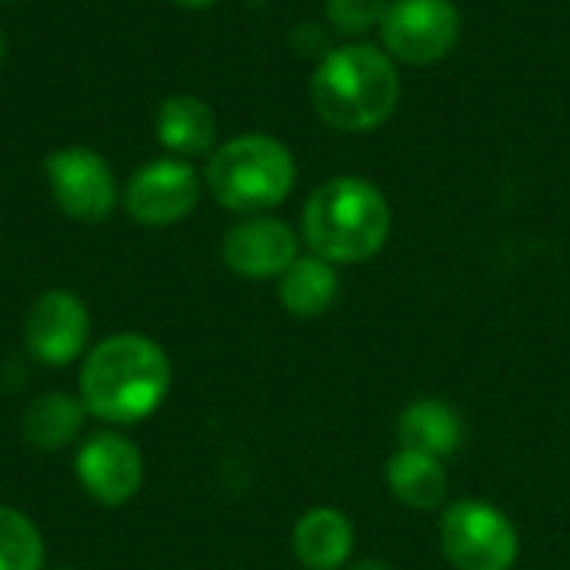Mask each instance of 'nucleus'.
<instances>
[{
    "mask_svg": "<svg viewBox=\"0 0 570 570\" xmlns=\"http://www.w3.org/2000/svg\"><path fill=\"white\" fill-rule=\"evenodd\" d=\"M170 391V361L144 334H114L100 341L80 367V404L110 424L147 421Z\"/></svg>",
    "mask_w": 570,
    "mask_h": 570,
    "instance_id": "nucleus-1",
    "label": "nucleus"
},
{
    "mask_svg": "<svg viewBox=\"0 0 570 570\" xmlns=\"http://www.w3.org/2000/svg\"><path fill=\"white\" fill-rule=\"evenodd\" d=\"M397 100V63L384 47L364 40L327 50L311 77V104L317 117L341 134H367L381 127Z\"/></svg>",
    "mask_w": 570,
    "mask_h": 570,
    "instance_id": "nucleus-2",
    "label": "nucleus"
},
{
    "mask_svg": "<svg viewBox=\"0 0 570 570\" xmlns=\"http://www.w3.org/2000/svg\"><path fill=\"white\" fill-rule=\"evenodd\" d=\"M301 227L311 254L331 264H364L391 237V204L364 177H331L307 197Z\"/></svg>",
    "mask_w": 570,
    "mask_h": 570,
    "instance_id": "nucleus-3",
    "label": "nucleus"
},
{
    "mask_svg": "<svg viewBox=\"0 0 570 570\" xmlns=\"http://www.w3.org/2000/svg\"><path fill=\"white\" fill-rule=\"evenodd\" d=\"M297 164L287 144L271 134H240L224 140L207 160V187L234 214H264L294 190Z\"/></svg>",
    "mask_w": 570,
    "mask_h": 570,
    "instance_id": "nucleus-4",
    "label": "nucleus"
},
{
    "mask_svg": "<svg viewBox=\"0 0 570 570\" xmlns=\"http://www.w3.org/2000/svg\"><path fill=\"white\" fill-rule=\"evenodd\" d=\"M441 548L458 570H511L521 541L511 518L488 501H458L441 518Z\"/></svg>",
    "mask_w": 570,
    "mask_h": 570,
    "instance_id": "nucleus-5",
    "label": "nucleus"
},
{
    "mask_svg": "<svg viewBox=\"0 0 570 570\" xmlns=\"http://www.w3.org/2000/svg\"><path fill=\"white\" fill-rule=\"evenodd\" d=\"M381 40L394 63L431 67L461 40V13L451 0H391Z\"/></svg>",
    "mask_w": 570,
    "mask_h": 570,
    "instance_id": "nucleus-6",
    "label": "nucleus"
},
{
    "mask_svg": "<svg viewBox=\"0 0 570 570\" xmlns=\"http://www.w3.org/2000/svg\"><path fill=\"white\" fill-rule=\"evenodd\" d=\"M43 174L50 184V194L57 207L80 220V224H100L117 207V180L110 164L90 150V147H60L47 154Z\"/></svg>",
    "mask_w": 570,
    "mask_h": 570,
    "instance_id": "nucleus-7",
    "label": "nucleus"
},
{
    "mask_svg": "<svg viewBox=\"0 0 570 570\" xmlns=\"http://www.w3.org/2000/svg\"><path fill=\"white\" fill-rule=\"evenodd\" d=\"M197 200H200V177L187 160L177 157H160L144 164L124 190L127 214L144 227H170L187 214H194Z\"/></svg>",
    "mask_w": 570,
    "mask_h": 570,
    "instance_id": "nucleus-8",
    "label": "nucleus"
},
{
    "mask_svg": "<svg viewBox=\"0 0 570 570\" xmlns=\"http://www.w3.org/2000/svg\"><path fill=\"white\" fill-rule=\"evenodd\" d=\"M77 481L83 491L107 508L127 504L144 481V458L134 441L117 431H100L87 438L77 451Z\"/></svg>",
    "mask_w": 570,
    "mask_h": 570,
    "instance_id": "nucleus-9",
    "label": "nucleus"
},
{
    "mask_svg": "<svg viewBox=\"0 0 570 570\" xmlns=\"http://www.w3.org/2000/svg\"><path fill=\"white\" fill-rule=\"evenodd\" d=\"M90 334V314L80 297L70 291H47L40 294L23 321V337L30 354L40 364L67 367L73 357H80Z\"/></svg>",
    "mask_w": 570,
    "mask_h": 570,
    "instance_id": "nucleus-10",
    "label": "nucleus"
},
{
    "mask_svg": "<svg viewBox=\"0 0 570 570\" xmlns=\"http://www.w3.org/2000/svg\"><path fill=\"white\" fill-rule=\"evenodd\" d=\"M224 264L247 277V281H267L281 277L301 254H297V234L291 224L277 217H250L227 230L220 244Z\"/></svg>",
    "mask_w": 570,
    "mask_h": 570,
    "instance_id": "nucleus-11",
    "label": "nucleus"
},
{
    "mask_svg": "<svg viewBox=\"0 0 570 570\" xmlns=\"http://www.w3.org/2000/svg\"><path fill=\"white\" fill-rule=\"evenodd\" d=\"M291 544L307 570H341L354 554V524L337 508H311L294 524Z\"/></svg>",
    "mask_w": 570,
    "mask_h": 570,
    "instance_id": "nucleus-12",
    "label": "nucleus"
},
{
    "mask_svg": "<svg viewBox=\"0 0 570 570\" xmlns=\"http://www.w3.org/2000/svg\"><path fill=\"white\" fill-rule=\"evenodd\" d=\"M397 441L404 451H417V454L444 461V458L458 454V448L464 441V424L451 404H444L438 397H424L401 411Z\"/></svg>",
    "mask_w": 570,
    "mask_h": 570,
    "instance_id": "nucleus-13",
    "label": "nucleus"
},
{
    "mask_svg": "<svg viewBox=\"0 0 570 570\" xmlns=\"http://www.w3.org/2000/svg\"><path fill=\"white\" fill-rule=\"evenodd\" d=\"M157 140L177 157L207 154L217 140V117L207 100L194 94H174L157 110Z\"/></svg>",
    "mask_w": 570,
    "mask_h": 570,
    "instance_id": "nucleus-14",
    "label": "nucleus"
},
{
    "mask_svg": "<svg viewBox=\"0 0 570 570\" xmlns=\"http://www.w3.org/2000/svg\"><path fill=\"white\" fill-rule=\"evenodd\" d=\"M337 291H341V281H337L334 264L317 254L297 257L281 274V287H277L284 311L294 317H321L337 301Z\"/></svg>",
    "mask_w": 570,
    "mask_h": 570,
    "instance_id": "nucleus-15",
    "label": "nucleus"
},
{
    "mask_svg": "<svg viewBox=\"0 0 570 570\" xmlns=\"http://www.w3.org/2000/svg\"><path fill=\"white\" fill-rule=\"evenodd\" d=\"M387 488L404 508L431 511L448 494V474H444V464L438 458L401 448L387 461Z\"/></svg>",
    "mask_w": 570,
    "mask_h": 570,
    "instance_id": "nucleus-16",
    "label": "nucleus"
},
{
    "mask_svg": "<svg viewBox=\"0 0 570 570\" xmlns=\"http://www.w3.org/2000/svg\"><path fill=\"white\" fill-rule=\"evenodd\" d=\"M83 424V404L70 394H43L23 414V434L40 451L67 448Z\"/></svg>",
    "mask_w": 570,
    "mask_h": 570,
    "instance_id": "nucleus-17",
    "label": "nucleus"
},
{
    "mask_svg": "<svg viewBox=\"0 0 570 570\" xmlns=\"http://www.w3.org/2000/svg\"><path fill=\"white\" fill-rule=\"evenodd\" d=\"M0 570H43V538L13 508H0Z\"/></svg>",
    "mask_w": 570,
    "mask_h": 570,
    "instance_id": "nucleus-18",
    "label": "nucleus"
},
{
    "mask_svg": "<svg viewBox=\"0 0 570 570\" xmlns=\"http://www.w3.org/2000/svg\"><path fill=\"white\" fill-rule=\"evenodd\" d=\"M387 3L391 0H327L324 10H327V20L337 33L361 37V33L381 27Z\"/></svg>",
    "mask_w": 570,
    "mask_h": 570,
    "instance_id": "nucleus-19",
    "label": "nucleus"
},
{
    "mask_svg": "<svg viewBox=\"0 0 570 570\" xmlns=\"http://www.w3.org/2000/svg\"><path fill=\"white\" fill-rule=\"evenodd\" d=\"M174 3H180L187 10H204V7H214L217 0H174Z\"/></svg>",
    "mask_w": 570,
    "mask_h": 570,
    "instance_id": "nucleus-20",
    "label": "nucleus"
},
{
    "mask_svg": "<svg viewBox=\"0 0 570 570\" xmlns=\"http://www.w3.org/2000/svg\"><path fill=\"white\" fill-rule=\"evenodd\" d=\"M347 570H387L381 561H357L354 568H347Z\"/></svg>",
    "mask_w": 570,
    "mask_h": 570,
    "instance_id": "nucleus-21",
    "label": "nucleus"
},
{
    "mask_svg": "<svg viewBox=\"0 0 570 570\" xmlns=\"http://www.w3.org/2000/svg\"><path fill=\"white\" fill-rule=\"evenodd\" d=\"M0 63H3V33H0Z\"/></svg>",
    "mask_w": 570,
    "mask_h": 570,
    "instance_id": "nucleus-22",
    "label": "nucleus"
},
{
    "mask_svg": "<svg viewBox=\"0 0 570 570\" xmlns=\"http://www.w3.org/2000/svg\"><path fill=\"white\" fill-rule=\"evenodd\" d=\"M60 570H70V568H60Z\"/></svg>",
    "mask_w": 570,
    "mask_h": 570,
    "instance_id": "nucleus-23",
    "label": "nucleus"
}]
</instances>
